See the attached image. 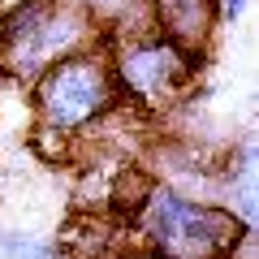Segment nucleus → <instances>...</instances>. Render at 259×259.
<instances>
[{
  "label": "nucleus",
  "instance_id": "nucleus-1",
  "mask_svg": "<svg viewBox=\"0 0 259 259\" xmlns=\"http://www.w3.org/2000/svg\"><path fill=\"white\" fill-rule=\"evenodd\" d=\"M108 39V26L82 0H13L0 13V69L30 87L56 61Z\"/></svg>",
  "mask_w": 259,
  "mask_h": 259
},
{
  "label": "nucleus",
  "instance_id": "nucleus-2",
  "mask_svg": "<svg viewBox=\"0 0 259 259\" xmlns=\"http://www.w3.org/2000/svg\"><path fill=\"white\" fill-rule=\"evenodd\" d=\"M139 229L151 259H233L250 225L212 199H194L177 186H147V199L139 203Z\"/></svg>",
  "mask_w": 259,
  "mask_h": 259
},
{
  "label": "nucleus",
  "instance_id": "nucleus-3",
  "mask_svg": "<svg viewBox=\"0 0 259 259\" xmlns=\"http://www.w3.org/2000/svg\"><path fill=\"white\" fill-rule=\"evenodd\" d=\"M117 104L121 95L108 61V39L56 61L30 82V117H35L39 139L69 143L91 125H100Z\"/></svg>",
  "mask_w": 259,
  "mask_h": 259
},
{
  "label": "nucleus",
  "instance_id": "nucleus-4",
  "mask_svg": "<svg viewBox=\"0 0 259 259\" xmlns=\"http://www.w3.org/2000/svg\"><path fill=\"white\" fill-rule=\"evenodd\" d=\"M108 61L117 78V95L143 112H168L190 95L203 56L177 48L151 22L121 26L108 35Z\"/></svg>",
  "mask_w": 259,
  "mask_h": 259
},
{
  "label": "nucleus",
  "instance_id": "nucleus-5",
  "mask_svg": "<svg viewBox=\"0 0 259 259\" xmlns=\"http://www.w3.org/2000/svg\"><path fill=\"white\" fill-rule=\"evenodd\" d=\"M143 5H147L151 26L194 56L207 52L216 26H221L216 22V0H143Z\"/></svg>",
  "mask_w": 259,
  "mask_h": 259
},
{
  "label": "nucleus",
  "instance_id": "nucleus-6",
  "mask_svg": "<svg viewBox=\"0 0 259 259\" xmlns=\"http://www.w3.org/2000/svg\"><path fill=\"white\" fill-rule=\"evenodd\" d=\"M0 259H69L52 233L39 229H0Z\"/></svg>",
  "mask_w": 259,
  "mask_h": 259
},
{
  "label": "nucleus",
  "instance_id": "nucleus-7",
  "mask_svg": "<svg viewBox=\"0 0 259 259\" xmlns=\"http://www.w3.org/2000/svg\"><path fill=\"white\" fill-rule=\"evenodd\" d=\"M250 0H216V22L221 26H238L242 18H246Z\"/></svg>",
  "mask_w": 259,
  "mask_h": 259
},
{
  "label": "nucleus",
  "instance_id": "nucleus-8",
  "mask_svg": "<svg viewBox=\"0 0 259 259\" xmlns=\"http://www.w3.org/2000/svg\"><path fill=\"white\" fill-rule=\"evenodd\" d=\"M9 5H13V0H0V13H5V9H9Z\"/></svg>",
  "mask_w": 259,
  "mask_h": 259
}]
</instances>
